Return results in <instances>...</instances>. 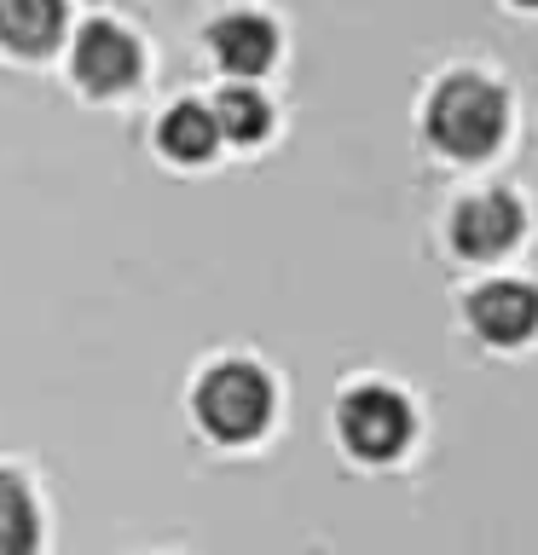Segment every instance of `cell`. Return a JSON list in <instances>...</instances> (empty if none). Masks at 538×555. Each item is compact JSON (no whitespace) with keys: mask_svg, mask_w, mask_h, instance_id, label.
I'll return each instance as SVG.
<instances>
[{"mask_svg":"<svg viewBox=\"0 0 538 555\" xmlns=\"http://www.w3.org/2000/svg\"><path fill=\"white\" fill-rule=\"evenodd\" d=\"M503 128H510V99L492 76L481 69H451L423 104V133L428 145L451 156V163H481L498 151Z\"/></svg>","mask_w":538,"mask_h":555,"instance_id":"1","label":"cell"},{"mask_svg":"<svg viewBox=\"0 0 538 555\" xmlns=\"http://www.w3.org/2000/svg\"><path fill=\"white\" fill-rule=\"evenodd\" d=\"M272 376L260 371L255 359H220L208 364L197 393H191V411H197V423L208 440L220 446H249L267 434L272 423Z\"/></svg>","mask_w":538,"mask_h":555,"instance_id":"2","label":"cell"},{"mask_svg":"<svg viewBox=\"0 0 538 555\" xmlns=\"http://www.w3.org/2000/svg\"><path fill=\"white\" fill-rule=\"evenodd\" d=\"M336 428H342V446L354 451V457L394 463L417 434V411L399 388H388V382H364V388H354L336 405Z\"/></svg>","mask_w":538,"mask_h":555,"instance_id":"3","label":"cell"},{"mask_svg":"<svg viewBox=\"0 0 538 555\" xmlns=\"http://www.w3.org/2000/svg\"><path fill=\"white\" fill-rule=\"evenodd\" d=\"M139 69H145V52H139L133 29H121L116 17H87L76 29V41H69V76L93 99L128 93L139 81Z\"/></svg>","mask_w":538,"mask_h":555,"instance_id":"4","label":"cell"},{"mask_svg":"<svg viewBox=\"0 0 538 555\" xmlns=\"http://www.w3.org/2000/svg\"><path fill=\"white\" fill-rule=\"evenodd\" d=\"M451 249L463 260H498L503 249H515V237L527 232V215L510 191H475L451 208Z\"/></svg>","mask_w":538,"mask_h":555,"instance_id":"5","label":"cell"},{"mask_svg":"<svg viewBox=\"0 0 538 555\" xmlns=\"http://www.w3.org/2000/svg\"><path fill=\"white\" fill-rule=\"evenodd\" d=\"M203 47L215 59V69H226L232 81H255L278 64V24L249 12V7H238V12H220L203 29Z\"/></svg>","mask_w":538,"mask_h":555,"instance_id":"6","label":"cell"},{"mask_svg":"<svg viewBox=\"0 0 538 555\" xmlns=\"http://www.w3.org/2000/svg\"><path fill=\"white\" fill-rule=\"evenodd\" d=\"M463 312H469V324H475L481 341L521 347V341H533V330H538V289L521 284V278H492V284H481L469 295Z\"/></svg>","mask_w":538,"mask_h":555,"instance_id":"7","label":"cell"},{"mask_svg":"<svg viewBox=\"0 0 538 555\" xmlns=\"http://www.w3.org/2000/svg\"><path fill=\"white\" fill-rule=\"evenodd\" d=\"M69 0H0V47L17 59H47L64 41Z\"/></svg>","mask_w":538,"mask_h":555,"instance_id":"8","label":"cell"},{"mask_svg":"<svg viewBox=\"0 0 538 555\" xmlns=\"http://www.w3.org/2000/svg\"><path fill=\"white\" fill-rule=\"evenodd\" d=\"M156 151H163L168 163H185V168L208 163V156L220 151V133H215V116H208V104H197V99L168 104L163 121H156Z\"/></svg>","mask_w":538,"mask_h":555,"instance_id":"9","label":"cell"},{"mask_svg":"<svg viewBox=\"0 0 538 555\" xmlns=\"http://www.w3.org/2000/svg\"><path fill=\"white\" fill-rule=\"evenodd\" d=\"M208 116H215L220 145H260V139L272 133V104H267V93H255L249 81L220 87L215 104H208Z\"/></svg>","mask_w":538,"mask_h":555,"instance_id":"10","label":"cell"},{"mask_svg":"<svg viewBox=\"0 0 538 555\" xmlns=\"http://www.w3.org/2000/svg\"><path fill=\"white\" fill-rule=\"evenodd\" d=\"M41 550V509L24 475L0 468V555H35Z\"/></svg>","mask_w":538,"mask_h":555,"instance_id":"11","label":"cell"},{"mask_svg":"<svg viewBox=\"0 0 538 555\" xmlns=\"http://www.w3.org/2000/svg\"><path fill=\"white\" fill-rule=\"evenodd\" d=\"M510 7H538V0H510Z\"/></svg>","mask_w":538,"mask_h":555,"instance_id":"12","label":"cell"}]
</instances>
